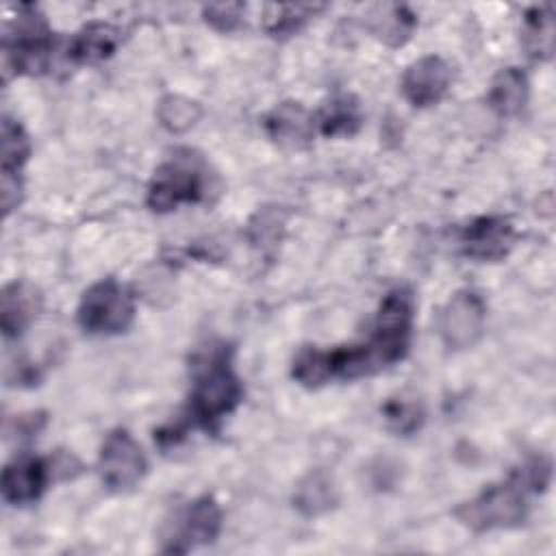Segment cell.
I'll list each match as a JSON object with an SVG mask.
<instances>
[{
	"mask_svg": "<svg viewBox=\"0 0 556 556\" xmlns=\"http://www.w3.org/2000/svg\"><path fill=\"white\" fill-rule=\"evenodd\" d=\"M204 169L191 152H178L165 161L148 187V206L165 213L185 202H198L204 195Z\"/></svg>",
	"mask_w": 556,
	"mask_h": 556,
	"instance_id": "cell-3",
	"label": "cell"
},
{
	"mask_svg": "<svg viewBox=\"0 0 556 556\" xmlns=\"http://www.w3.org/2000/svg\"><path fill=\"white\" fill-rule=\"evenodd\" d=\"M515 241V230L506 217H478L460 237L463 252L476 261H500L508 254Z\"/></svg>",
	"mask_w": 556,
	"mask_h": 556,
	"instance_id": "cell-11",
	"label": "cell"
},
{
	"mask_svg": "<svg viewBox=\"0 0 556 556\" xmlns=\"http://www.w3.org/2000/svg\"><path fill=\"white\" fill-rule=\"evenodd\" d=\"M410 330L413 298L406 289H395L384 295L376 315L374 334L367 343L378 367H387L404 358L410 343Z\"/></svg>",
	"mask_w": 556,
	"mask_h": 556,
	"instance_id": "cell-4",
	"label": "cell"
},
{
	"mask_svg": "<svg viewBox=\"0 0 556 556\" xmlns=\"http://www.w3.org/2000/svg\"><path fill=\"white\" fill-rule=\"evenodd\" d=\"M523 43L532 56L547 59L554 48V20L552 7H536L526 15Z\"/></svg>",
	"mask_w": 556,
	"mask_h": 556,
	"instance_id": "cell-17",
	"label": "cell"
},
{
	"mask_svg": "<svg viewBox=\"0 0 556 556\" xmlns=\"http://www.w3.org/2000/svg\"><path fill=\"white\" fill-rule=\"evenodd\" d=\"M241 395V382L230 367L228 354L222 350L213 354L198 374L191 393V417L195 424L211 428L235 410Z\"/></svg>",
	"mask_w": 556,
	"mask_h": 556,
	"instance_id": "cell-2",
	"label": "cell"
},
{
	"mask_svg": "<svg viewBox=\"0 0 556 556\" xmlns=\"http://www.w3.org/2000/svg\"><path fill=\"white\" fill-rule=\"evenodd\" d=\"M361 126V109L350 96L332 100L319 115V128L326 137L354 135Z\"/></svg>",
	"mask_w": 556,
	"mask_h": 556,
	"instance_id": "cell-18",
	"label": "cell"
},
{
	"mask_svg": "<svg viewBox=\"0 0 556 556\" xmlns=\"http://www.w3.org/2000/svg\"><path fill=\"white\" fill-rule=\"evenodd\" d=\"M222 530V510L217 502L208 495L193 500L185 513L178 517V526L172 534L167 552H189L200 545H208L217 539Z\"/></svg>",
	"mask_w": 556,
	"mask_h": 556,
	"instance_id": "cell-9",
	"label": "cell"
},
{
	"mask_svg": "<svg viewBox=\"0 0 556 556\" xmlns=\"http://www.w3.org/2000/svg\"><path fill=\"white\" fill-rule=\"evenodd\" d=\"M241 4H211L204 9V17L217 30H232L241 20Z\"/></svg>",
	"mask_w": 556,
	"mask_h": 556,
	"instance_id": "cell-24",
	"label": "cell"
},
{
	"mask_svg": "<svg viewBox=\"0 0 556 556\" xmlns=\"http://www.w3.org/2000/svg\"><path fill=\"white\" fill-rule=\"evenodd\" d=\"M50 471L39 456H20L2 471V497L13 506H24L43 493Z\"/></svg>",
	"mask_w": 556,
	"mask_h": 556,
	"instance_id": "cell-12",
	"label": "cell"
},
{
	"mask_svg": "<svg viewBox=\"0 0 556 556\" xmlns=\"http://www.w3.org/2000/svg\"><path fill=\"white\" fill-rule=\"evenodd\" d=\"M413 24H415L413 15H408L402 7H393L389 15L376 17L371 30H374L378 37H382L384 41L397 46V43H402V41L410 35Z\"/></svg>",
	"mask_w": 556,
	"mask_h": 556,
	"instance_id": "cell-22",
	"label": "cell"
},
{
	"mask_svg": "<svg viewBox=\"0 0 556 556\" xmlns=\"http://www.w3.org/2000/svg\"><path fill=\"white\" fill-rule=\"evenodd\" d=\"M384 413H387V419H389L391 428L400 434L415 432L421 426V419H424L421 406L417 402H410V400L389 402Z\"/></svg>",
	"mask_w": 556,
	"mask_h": 556,
	"instance_id": "cell-23",
	"label": "cell"
},
{
	"mask_svg": "<svg viewBox=\"0 0 556 556\" xmlns=\"http://www.w3.org/2000/svg\"><path fill=\"white\" fill-rule=\"evenodd\" d=\"M2 176H20L22 165L28 159L30 141L24 132V128L4 115L2 119Z\"/></svg>",
	"mask_w": 556,
	"mask_h": 556,
	"instance_id": "cell-19",
	"label": "cell"
},
{
	"mask_svg": "<svg viewBox=\"0 0 556 556\" xmlns=\"http://www.w3.org/2000/svg\"><path fill=\"white\" fill-rule=\"evenodd\" d=\"M450 80V65L441 56L428 54L406 67L402 76V93L413 106H432L445 96Z\"/></svg>",
	"mask_w": 556,
	"mask_h": 556,
	"instance_id": "cell-10",
	"label": "cell"
},
{
	"mask_svg": "<svg viewBox=\"0 0 556 556\" xmlns=\"http://www.w3.org/2000/svg\"><path fill=\"white\" fill-rule=\"evenodd\" d=\"M528 489H543V480L534 463L526 465L519 473L506 482L486 486L473 500L456 508L460 523L476 532H486L495 528H515L526 519L528 513Z\"/></svg>",
	"mask_w": 556,
	"mask_h": 556,
	"instance_id": "cell-1",
	"label": "cell"
},
{
	"mask_svg": "<svg viewBox=\"0 0 556 556\" xmlns=\"http://www.w3.org/2000/svg\"><path fill=\"white\" fill-rule=\"evenodd\" d=\"M119 30L104 22L87 24L70 43V56L76 63H98L115 52Z\"/></svg>",
	"mask_w": 556,
	"mask_h": 556,
	"instance_id": "cell-14",
	"label": "cell"
},
{
	"mask_svg": "<svg viewBox=\"0 0 556 556\" xmlns=\"http://www.w3.org/2000/svg\"><path fill=\"white\" fill-rule=\"evenodd\" d=\"M528 100V80L526 74L517 67L500 70L491 83L489 104L504 117L517 115Z\"/></svg>",
	"mask_w": 556,
	"mask_h": 556,
	"instance_id": "cell-15",
	"label": "cell"
},
{
	"mask_svg": "<svg viewBox=\"0 0 556 556\" xmlns=\"http://www.w3.org/2000/svg\"><path fill=\"white\" fill-rule=\"evenodd\" d=\"M33 293L24 285H7L2 291V330L4 337L20 334L33 319Z\"/></svg>",
	"mask_w": 556,
	"mask_h": 556,
	"instance_id": "cell-16",
	"label": "cell"
},
{
	"mask_svg": "<svg viewBox=\"0 0 556 556\" xmlns=\"http://www.w3.org/2000/svg\"><path fill=\"white\" fill-rule=\"evenodd\" d=\"M445 345L454 350L471 348L484 330V304L473 291H458L445 304L439 321Z\"/></svg>",
	"mask_w": 556,
	"mask_h": 556,
	"instance_id": "cell-8",
	"label": "cell"
},
{
	"mask_svg": "<svg viewBox=\"0 0 556 556\" xmlns=\"http://www.w3.org/2000/svg\"><path fill=\"white\" fill-rule=\"evenodd\" d=\"M52 52V37L48 26L35 11L26 9L17 17L15 33L7 35L4 41V63L17 74H39L48 67Z\"/></svg>",
	"mask_w": 556,
	"mask_h": 556,
	"instance_id": "cell-6",
	"label": "cell"
},
{
	"mask_svg": "<svg viewBox=\"0 0 556 556\" xmlns=\"http://www.w3.org/2000/svg\"><path fill=\"white\" fill-rule=\"evenodd\" d=\"M334 502V489L332 482L324 473H311L298 489L295 504L306 515H317Z\"/></svg>",
	"mask_w": 556,
	"mask_h": 556,
	"instance_id": "cell-21",
	"label": "cell"
},
{
	"mask_svg": "<svg viewBox=\"0 0 556 556\" xmlns=\"http://www.w3.org/2000/svg\"><path fill=\"white\" fill-rule=\"evenodd\" d=\"M156 115H159V122L169 132H185L200 119L202 109L198 102H193L185 96H165L159 102Z\"/></svg>",
	"mask_w": 556,
	"mask_h": 556,
	"instance_id": "cell-20",
	"label": "cell"
},
{
	"mask_svg": "<svg viewBox=\"0 0 556 556\" xmlns=\"http://www.w3.org/2000/svg\"><path fill=\"white\" fill-rule=\"evenodd\" d=\"M146 456L141 445L126 430H113L100 450L98 469L106 489H132L146 473Z\"/></svg>",
	"mask_w": 556,
	"mask_h": 556,
	"instance_id": "cell-7",
	"label": "cell"
},
{
	"mask_svg": "<svg viewBox=\"0 0 556 556\" xmlns=\"http://www.w3.org/2000/svg\"><path fill=\"white\" fill-rule=\"evenodd\" d=\"M135 315L130 293L115 282L104 278L91 285L78 304V324L91 334H117L124 332Z\"/></svg>",
	"mask_w": 556,
	"mask_h": 556,
	"instance_id": "cell-5",
	"label": "cell"
},
{
	"mask_svg": "<svg viewBox=\"0 0 556 556\" xmlns=\"http://www.w3.org/2000/svg\"><path fill=\"white\" fill-rule=\"evenodd\" d=\"M267 135L287 148H302L313 137V117L298 102H282L265 117Z\"/></svg>",
	"mask_w": 556,
	"mask_h": 556,
	"instance_id": "cell-13",
	"label": "cell"
}]
</instances>
